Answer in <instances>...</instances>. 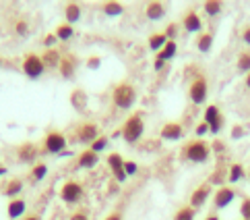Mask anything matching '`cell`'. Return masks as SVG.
Returning a JSON list of instances; mask_svg holds the SVG:
<instances>
[{"label":"cell","instance_id":"6da1fadb","mask_svg":"<svg viewBox=\"0 0 250 220\" xmlns=\"http://www.w3.org/2000/svg\"><path fill=\"white\" fill-rule=\"evenodd\" d=\"M143 135H145V119H143V112H135L124 121V125L120 127V137L126 142L128 146L139 144Z\"/></svg>","mask_w":250,"mask_h":220},{"label":"cell","instance_id":"7a4b0ae2","mask_svg":"<svg viewBox=\"0 0 250 220\" xmlns=\"http://www.w3.org/2000/svg\"><path fill=\"white\" fill-rule=\"evenodd\" d=\"M211 152L213 149L205 139H192V142H188L182 147L180 158L186 162H192V164H205V162H209Z\"/></svg>","mask_w":250,"mask_h":220},{"label":"cell","instance_id":"3957f363","mask_svg":"<svg viewBox=\"0 0 250 220\" xmlns=\"http://www.w3.org/2000/svg\"><path fill=\"white\" fill-rule=\"evenodd\" d=\"M137 102V87L130 81H120L112 90V104L118 110H130Z\"/></svg>","mask_w":250,"mask_h":220},{"label":"cell","instance_id":"277c9868","mask_svg":"<svg viewBox=\"0 0 250 220\" xmlns=\"http://www.w3.org/2000/svg\"><path fill=\"white\" fill-rule=\"evenodd\" d=\"M68 146V139L66 135L58 129H50L46 135H43V142H42V152L43 154H50V156H60L62 152L66 149Z\"/></svg>","mask_w":250,"mask_h":220},{"label":"cell","instance_id":"5b68a950","mask_svg":"<svg viewBox=\"0 0 250 220\" xmlns=\"http://www.w3.org/2000/svg\"><path fill=\"white\" fill-rule=\"evenodd\" d=\"M21 71L25 73V77L35 81V79L43 77L46 73V67H43V60L38 52H27V54L23 56V63H21Z\"/></svg>","mask_w":250,"mask_h":220},{"label":"cell","instance_id":"8992f818","mask_svg":"<svg viewBox=\"0 0 250 220\" xmlns=\"http://www.w3.org/2000/svg\"><path fill=\"white\" fill-rule=\"evenodd\" d=\"M83 196H85V187H83L81 181L68 179V181L62 183V187H60V199L64 201V204L75 206V204H79V201L83 199Z\"/></svg>","mask_w":250,"mask_h":220},{"label":"cell","instance_id":"52a82bcc","mask_svg":"<svg viewBox=\"0 0 250 220\" xmlns=\"http://www.w3.org/2000/svg\"><path fill=\"white\" fill-rule=\"evenodd\" d=\"M207 96H209V81L205 75H196L192 77V81L188 85V98L194 106H201V104L207 102Z\"/></svg>","mask_w":250,"mask_h":220},{"label":"cell","instance_id":"ba28073f","mask_svg":"<svg viewBox=\"0 0 250 220\" xmlns=\"http://www.w3.org/2000/svg\"><path fill=\"white\" fill-rule=\"evenodd\" d=\"M203 121L209 125V133H211V135L221 133L223 125H226V119H223V114H221L219 106H215V104H209V106L205 108V112H203Z\"/></svg>","mask_w":250,"mask_h":220},{"label":"cell","instance_id":"9c48e42d","mask_svg":"<svg viewBox=\"0 0 250 220\" xmlns=\"http://www.w3.org/2000/svg\"><path fill=\"white\" fill-rule=\"evenodd\" d=\"M75 139L79 144H83V146H91L97 137H100L102 133H100V127L95 125V122H91V121H85V122H81L77 129H75Z\"/></svg>","mask_w":250,"mask_h":220},{"label":"cell","instance_id":"30bf717a","mask_svg":"<svg viewBox=\"0 0 250 220\" xmlns=\"http://www.w3.org/2000/svg\"><path fill=\"white\" fill-rule=\"evenodd\" d=\"M42 152V149L35 146L33 142H25L21 146H17V160L23 162V164H35L38 162V154Z\"/></svg>","mask_w":250,"mask_h":220},{"label":"cell","instance_id":"8fae6325","mask_svg":"<svg viewBox=\"0 0 250 220\" xmlns=\"http://www.w3.org/2000/svg\"><path fill=\"white\" fill-rule=\"evenodd\" d=\"M234 199H236V189L229 187V185H221V187L213 193V206H215L217 210L228 208Z\"/></svg>","mask_w":250,"mask_h":220},{"label":"cell","instance_id":"7c38bea8","mask_svg":"<svg viewBox=\"0 0 250 220\" xmlns=\"http://www.w3.org/2000/svg\"><path fill=\"white\" fill-rule=\"evenodd\" d=\"M105 162H108V169H110V172L114 174V179L118 181V183H124V181L128 179V177H126V172H124V158H122L118 152L108 154Z\"/></svg>","mask_w":250,"mask_h":220},{"label":"cell","instance_id":"4fadbf2b","mask_svg":"<svg viewBox=\"0 0 250 220\" xmlns=\"http://www.w3.org/2000/svg\"><path fill=\"white\" fill-rule=\"evenodd\" d=\"M77 67H79V58L75 54H62V60H60V67H58V73L62 79H75L77 75Z\"/></svg>","mask_w":250,"mask_h":220},{"label":"cell","instance_id":"5bb4252c","mask_svg":"<svg viewBox=\"0 0 250 220\" xmlns=\"http://www.w3.org/2000/svg\"><path fill=\"white\" fill-rule=\"evenodd\" d=\"M211 187L213 185L207 181V183H203V185H199L194 191H192V196H190V208H194V210H199V208H203L205 204H207V199L211 197Z\"/></svg>","mask_w":250,"mask_h":220},{"label":"cell","instance_id":"9a60e30c","mask_svg":"<svg viewBox=\"0 0 250 220\" xmlns=\"http://www.w3.org/2000/svg\"><path fill=\"white\" fill-rule=\"evenodd\" d=\"M182 29L186 33H199L203 31V19L196 11H186L182 17Z\"/></svg>","mask_w":250,"mask_h":220},{"label":"cell","instance_id":"2e32d148","mask_svg":"<svg viewBox=\"0 0 250 220\" xmlns=\"http://www.w3.org/2000/svg\"><path fill=\"white\" fill-rule=\"evenodd\" d=\"M25 214H27V199H23V197L8 199V204H6V216H8V220H19Z\"/></svg>","mask_w":250,"mask_h":220},{"label":"cell","instance_id":"e0dca14e","mask_svg":"<svg viewBox=\"0 0 250 220\" xmlns=\"http://www.w3.org/2000/svg\"><path fill=\"white\" fill-rule=\"evenodd\" d=\"M159 137L164 139V142H178V139L184 137V127L180 122H166L159 131Z\"/></svg>","mask_w":250,"mask_h":220},{"label":"cell","instance_id":"ac0fdd59","mask_svg":"<svg viewBox=\"0 0 250 220\" xmlns=\"http://www.w3.org/2000/svg\"><path fill=\"white\" fill-rule=\"evenodd\" d=\"M97 164H100V154H95L93 149H83V152L77 156V169L89 171V169H95Z\"/></svg>","mask_w":250,"mask_h":220},{"label":"cell","instance_id":"d6986e66","mask_svg":"<svg viewBox=\"0 0 250 220\" xmlns=\"http://www.w3.org/2000/svg\"><path fill=\"white\" fill-rule=\"evenodd\" d=\"M23 187H25L23 179H19V177H13V179H8V181L4 183L2 196H4V197H8V199L21 197V193H23Z\"/></svg>","mask_w":250,"mask_h":220},{"label":"cell","instance_id":"ffe728a7","mask_svg":"<svg viewBox=\"0 0 250 220\" xmlns=\"http://www.w3.org/2000/svg\"><path fill=\"white\" fill-rule=\"evenodd\" d=\"M42 60H43V67H46V71H58L62 54H60V50H56V48H48L42 54Z\"/></svg>","mask_w":250,"mask_h":220},{"label":"cell","instance_id":"44dd1931","mask_svg":"<svg viewBox=\"0 0 250 220\" xmlns=\"http://www.w3.org/2000/svg\"><path fill=\"white\" fill-rule=\"evenodd\" d=\"M166 13H167V8L164 2H159V0H153V2H149L145 6V15H147L149 21H162L166 17Z\"/></svg>","mask_w":250,"mask_h":220},{"label":"cell","instance_id":"7402d4cb","mask_svg":"<svg viewBox=\"0 0 250 220\" xmlns=\"http://www.w3.org/2000/svg\"><path fill=\"white\" fill-rule=\"evenodd\" d=\"M213 42H215V36H213L211 31H203V33H199V36H196V40H194L196 50L203 52V54H207V52H211Z\"/></svg>","mask_w":250,"mask_h":220},{"label":"cell","instance_id":"603a6c76","mask_svg":"<svg viewBox=\"0 0 250 220\" xmlns=\"http://www.w3.org/2000/svg\"><path fill=\"white\" fill-rule=\"evenodd\" d=\"M46 177H48V164H46V162H35V164L31 166L29 174H27V179H29L31 183H42Z\"/></svg>","mask_w":250,"mask_h":220},{"label":"cell","instance_id":"cb8c5ba5","mask_svg":"<svg viewBox=\"0 0 250 220\" xmlns=\"http://www.w3.org/2000/svg\"><path fill=\"white\" fill-rule=\"evenodd\" d=\"M178 54V44H176V40H167V44L157 52V58L159 60H164V63H169L174 56Z\"/></svg>","mask_w":250,"mask_h":220},{"label":"cell","instance_id":"d4e9b609","mask_svg":"<svg viewBox=\"0 0 250 220\" xmlns=\"http://www.w3.org/2000/svg\"><path fill=\"white\" fill-rule=\"evenodd\" d=\"M70 106H73L77 112H83L87 106V94L83 90H75L70 94Z\"/></svg>","mask_w":250,"mask_h":220},{"label":"cell","instance_id":"484cf974","mask_svg":"<svg viewBox=\"0 0 250 220\" xmlns=\"http://www.w3.org/2000/svg\"><path fill=\"white\" fill-rule=\"evenodd\" d=\"M64 19H66L68 25L77 23L79 19H81V6H79L77 2H68V4L64 6Z\"/></svg>","mask_w":250,"mask_h":220},{"label":"cell","instance_id":"4316f807","mask_svg":"<svg viewBox=\"0 0 250 220\" xmlns=\"http://www.w3.org/2000/svg\"><path fill=\"white\" fill-rule=\"evenodd\" d=\"M166 44H167V36L164 31H157V33H151V36H149V50L159 52L166 46Z\"/></svg>","mask_w":250,"mask_h":220},{"label":"cell","instance_id":"83f0119b","mask_svg":"<svg viewBox=\"0 0 250 220\" xmlns=\"http://www.w3.org/2000/svg\"><path fill=\"white\" fill-rule=\"evenodd\" d=\"M246 177V172H244V166L240 164V162H234L229 166V171H228V183H240Z\"/></svg>","mask_w":250,"mask_h":220},{"label":"cell","instance_id":"f1b7e54d","mask_svg":"<svg viewBox=\"0 0 250 220\" xmlns=\"http://www.w3.org/2000/svg\"><path fill=\"white\" fill-rule=\"evenodd\" d=\"M54 33H56L58 42H68L70 38L75 36V29H73V25H68V23H60L58 27L54 29Z\"/></svg>","mask_w":250,"mask_h":220},{"label":"cell","instance_id":"f546056e","mask_svg":"<svg viewBox=\"0 0 250 220\" xmlns=\"http://www.w3.org/2000/svg\"><path fill=\"white\" fill-rule=\"evenodd\" d=\"M102 11H104V15H108V17H120L124 13V6L120 2H114V0H110V2L102 4Z\"/></svg>","mask_w":250,"mask_h":220},{"label":"cell","instance_id":"4dcf8cb0","mask_svg":"<svg viewBox=\"0 0 250 220\" xmlns=\"http://www.w3.org/2000/svg\"><path fill=\"white\" fill-rule=\"evenodd\" d=\"M203 11L207 13L209 17H217L223 11V2L221 0H207V2L203 4Z\"/></svg>","mask_w":250,"mask_h":220},{"label":"cell","instance_id":"1f68e13d","mask_svg":"<svg viewBox=\"0 0 250 220\" xmlns=\"http://www.w3.org/2000/svg\"><path fill=\"white\" fill-rule=\"evenodd\" d=\"M236 67H238V71H240V73H246V75L250 73V50L240 52Z\"/></svg>","mask_w":250,"mask_h":220},{"label":"cell","instance_id":"d6a6232c","mask_svg":"<svg viewBox=\"0 0 250 220\" xmlns=\"http://www.w3.org/2000/svg\"><path fill=\"white\" fill-rule=\"evenodd\" d=\"M194 216H196V210H194V208L182 206V208L174 214V220H194Z\"/></svg>","mask_w":250,"mask_h":220},{"label":"cell","instance_id":"836d02e7","mask_svg":"<svg viewBox=\"0 0 250 220\" xmlns=\"http://www.w3.org/2000/svg\"><path fill=\"white\" fill-rule=\"evenodd\" d=\"M108 146H110V137H108V135H100L91 146H89V149H93L95 154H102Z\"/></svg>","mask_w":250,"mask_h":220},{"label":"cell","instance_id":"e575fe53","mask_svg":"<svg viewBox=\"0 0 250 220\" xmlns=\"http://www.w3.org/2000/svg\"><path fill=\"white\" fill-rule=\"evenodd\" d=\"M15 33L17 36H27L29 33V23L25 19H17L15 21Z\"/></svg>","mask_w":250,"mask_h":220},{"label":"cell","instance_id":"d590c367","mask_svg":"<svg viewBox=\"0 0 250 220\" xmlns=\"http://www.w3.org/2000/svg\"><path fill=\"white\" fill-rule=\"evenodd\" d=\"M194 135H196V139H203L205 135H209V125L205 121H201L199 125L194 127Z\"/></svg>","mask_w":250,"mask_h":220},{"label":"cell","instance_id":"8d00e7d4","mask_svg":"<svg viewBox=\"0 0 250 220\" xmlns=\"http://www.w3.org/2000/svg\"><path fill=\"white\" fill-rule=\"evenodd\" d=\"M124 172H126V177H132V174L139 172V164L135 160H124Z\"/></svg>","mask_w":250,"mask_h":220},{"label":"cell","instance_id":"74e56055","mask_svg":"<svg viewBox=\"0 0 250 220\" xmlns=\"http://www.w3.org/2000/svg\"><path fill=\"white\" fill-rule=\"evenodd\" d=\"M240 216H242V220H250V197H244L240 204Z\"/></svg>","mask_w":250,"mask_h":220},{"label":"cell","instance_id":"f35d334b","mask_svg":"<svg viewBox=\"0 0 250 220\" xmlns=\"http://www.w3.org/2000/svg\"><path fill=\"white\" fill-rule=\"evenodd\" d=\"M56 42H58V38H56V33L52 31V33H48V36L43 38V46H46V50L48 48H56Z\"/></svg>","mask_w":250,"mask_h":220},{"label":"cell","instance_id":"ab89813d","mask_svg":"<svg viewBox=\"0 0 250 220\" xmlns=\"http://www.w3.org/2000/svg\"><path fill=\"white\" fill-rule=\"evenodd\" d=\"M100 65H102V56H89L87 58V69H91V71L100 69Z\"/></svg>","mask_w":250,"mask_h":220},{"label":"cell","instance_id":"60d3db41","mask_svg":"<svg viewBox=\"0 0 250 220\" xmlns=\"http://www.w3.org/2000/svg\"><path fill=\"white\" fill-rule=\"evenodd\" d=\"M166 36H167V40H174L176 36H178V23H169L167 27H166Z\"/></svg>","mask_w":250,"mask_h":220},{"label":"cell","instance_id":"b9f144b4","mask_svg":"<svg viewBox=\"0 0 250 220\" xmlns=\"http://www.w3.org/2000/svg\"><path fill=\"white\" fill-rule=\"evenodd\" d=\"M242 137H244V127L242 125L231 127V139H242Z\"/></svg>","mask_w":250,"mask_h":220},{"label":"cell","instance_id":"7bdbcfd3","mask_svg":"<svg viewBox=\"0 0 250 220\" xmlns=\"http://www.w3.org/2000/svg\"><path fill=\"white\" fill-rule=\"evenodd\" d=\"M68 220H89V212L87 210H77L75 214H70Z\"/></svg>","mask_w":250,"mask_h":220},{"label":"cell","instance_id":"ee69618b","mask_svg":"<svg viewBox=\"0 0 250 220\" xmlns=\"http://www.w3.org/2000/svg\"><path fill=\"white\" fill-rule=\"evenodd\" d=\"M221 181H223V171H221V169H217L215 172H213V174H211V179H209V183H211V185H219Z\"/></svg>","mask_w":250,"mask_h":220},{"label":"cell","instance_id":"f6af8a7d","mask_svg":"<svg viewBox=\"0 0 250 220\" xmlns=\"http://www.w3.org/2000/svg\"><path fill=\"white\" fill-rule=\"evenodd\" d=\"M21 220H42V214L40 212H27Z\"/></svg>","mask_w":250,"mask_h":220},{"label":"cell","instance_id":"bcb514c9","mask_svg":"<svg viewBox=\"0 0 250 220\" xmlns=\"http://www.w3.org/2000/svg\"><path fill=\"white\" fill-rule=\"evenodd\" d=\"M242 42L246 44V46H250V25L244 27V31H242Z\"/></svg>","mask_w":250,"mask_h":220},{"label":"cell","instance_id":"7dc6e473","mask_svg":"<svg viewBox=\"0 0 250 220\" xmlns=\"http://www.w3.org/2000/svg\"><path fill=\"white\" fill-rule=\"evenodd\" d=\"M104 220H124V216L120 214V212H112V214H108Z\"/></svg>","mask_w":250,"mask_h":220},{"label":"cell","instance_id":"c3c4849f","mask_svg":"<svg viewBox=\"0 0 250 220\" xmlns=\"http://www.w3.org/2000/svg\"><path fill=\"white\" fill-rule=\"evenodd\" d=\"M164 67H166V63H164V60H159V58L155 56V63H153V69H155V71H162Z\"/></svg>","mask_w":250,"mask_h":220},{"label":"cell","instance_id":"681fc988","mask_svg":"<svg viewBox=\"0 0 250 220\" xmlns=\"http://www.w3.org/2000/svg\"><path fill=\"white\" fill-rule=\"evenodd\" d=\"M223 147H226V146H223V142H215L211 146V149H215V152H223Z\"/></svg>","mask_w":250,"mask_h":220},{"label":"cell","instance_id":"f907efd6","mask_svg":"<svg viewBox=\"0 0 250 220\" xmlns=\"http://www.w3.org/2000/svg\"><path fill=\"white\" fill-rule=\"evenodd\" d=\"M6 172H8V169H6V166H4V164H0V179H2V177H4V174H6Z\"/></svg>","mask_w":250,"mask_h":220},{"label":"cell","instance_id":"816d5d0a","mask_svg":"<svg viewBox=\"0 0 250 220\" xmlns=\"http://www.w3.org/2000/svg\"><path fill=\"white\" fill-rule=\"evenodd\" d=\"M205 220H221L217 214H209V216H205Z\"/></svg>","mask_w":250,"mask_h":220},{"label":"cell","instance_id":"f5cc1de1","mask_svg":"<svg viewBox=\"0 0 250 220\" xmlns=\"http://www.w3.org/2000/svg\"><path fill=\"white\" fill-rule=\"evenodd\" d=\"M244 83H246V87H248V90H250V73L246 75V79H244Z\"/></svg>","mask_w":250,"mask_h":220},{"label":"cell","instance_id":"db71d44e","mask_svg":"<svg viewBox=\"0 0 250 220\" xmlns=\"http://www.w3.org/2000/svg\"><path fill=\"white\" fill-rule=\"evenodd\" d=\"M2 65H4V63H2V58H0V67H2Z\"/></svg>","mask_w":250,"mask_h":220},{"label":"cell","instance_id":"11a10c76","mask_svg":"<svg viewBox=\"0 0 250 220\" xmlns=\"http://www.w3.org/2000/svg\"><path fill=\"white\" fill-rule=\"evenodd\" d=\"M248 181H250V172H248Z\"/></svg>","mask_w":250,"mask_h":220}]
</instances>
